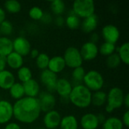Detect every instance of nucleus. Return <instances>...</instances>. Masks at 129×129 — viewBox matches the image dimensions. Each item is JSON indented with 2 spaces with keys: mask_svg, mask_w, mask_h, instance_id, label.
<instances>
[{
  "mask_svg": "<svg viewBox=\"0 0 129 129\" xmlns=\"http://www.w3.org/2000/svg\"><path fill=\"white\" fill-rule=\"evenodd\" d=\"M123 124L119 118L111 116L104 122L102 124L103 129H123Z\"/></svg>",
  "mask_w": 129,
  "mask_h": 129,
  "instance_id": "nucleus-23",
  "label": "nucleus"
},
{
  "mask_svg": "<svg viewBox=\"0 0 129 129\" xmlns=\"http://www.w3.org/2000/svg\"><path fill=\"white\" fill-rule=\"evenodd\" d=\"M121 63H122L121 60H120V58H119L117 53H113V54L107 57L106 65L110 69H116V68H117L120 65Z\"/></svg>",
  "mask_w": 129,
  "mask_h": 129,
  "instance_id": "nucleus-33",
  "label": "nucleus"
},
{
  "mask_svg": "<svg viewBox=\"0 0 129 129\" xmlns=\"http://www.w3.org/2000/svg\"><path fill=\"white\" fill-rule=\"evenodd\" d=\"M49 60H50V57L47 54L39 53L38 57L36 58V67L42 70H47L48 66V63H49Z\"/></svg>",
  "mask_w": 129,
  "mask_h": 129,
  "instance_id": "nucleus-32",
  "label": "nucleus"
},
{
  "mask_svg": "<svg viewBox=\"0 0 129 129\" xmlns=\"http://www.w3.org/2000/svg\"><path fill=\"white\" fill-rule=\"evenodd\" d=\"M0 36H1V34H0Z\"/></svg>",
  "mask_w": 129,
  "mask_h": 129,
  "instance_id": "nucleus-49",
  "label": "nucleus"
},
{
  "mask_svg": "<svg viewBox=\"0 0 129 129\" xmlns=\"http://www.w3.org/2000/svg\"><path fill=\"white\" fill-rule=\"evenodd\" d=\"M63 58L65 61L66 67H68L71 69L82 67L83 63V60L81 56L79 49L74 46L68 47L66 49Z\"/></svg>",
  "mask_w": 129,
  "mask_h": 129,
  "instance_id": "nucleus-6",
  "label": "nucleus"
},
{
  "mask_svg": "<svg viewBox=\"0 0 129 129\" xmlns=\"http://www.w3.org/2000/svg\"><path fill=\"white\" fill-rule=\"evenodd\" d=\"M80 125L82 129H97L100 124L96 114L87 113L81 117Z\"/></svg>",
  "mask_w": 129,
  "mask_h": 129,
  "instance_id": "nucleus-15",
  "label": "nucleus"
},
{
  "mask_svg": "<svg viewBox=\"0 0 129 129\" xmlns=\"http://www.w3.org/2000/svg\"><path fill=\"white\" fill-rule=\"evenodd\" d=\"M122 124L124 126H125L126 128H128L129 127V111L128 110H127L123 116H122Z\"/></svg>",
  "mask_w": 129,
  "mask_h": 129,
  "instance_id": "nucleus-37",
  "label": "nucleus"
},
{
  "mask_svg": "<svg viewBox=\"0 0 129 129\" xmlns=\"http://www.w3.org/2000/svg\"><path fill=\"white\" fill-rule=\"evenodd\" d=\"M123 105H125V107H126V109H128V107H129V94H125L124 100H123Z\"/></svg>",
  "mask_w": 129,
  "mask_h": 129,
  "instance_id": "nucleus-46",
  "label": "nucleus"
},
{
  "mask_svg": "<svg viewBox=\"0 0 129 129\" xmlns=\"http://www.w3.org/2000/svg\"><path fill=\"white\" fill-rule=\"evenodd\" d=\"M51 10L57 16H61L64 12L66 5L64 2L61 0H54L51 2Z\"/></svg>",
  "mask_w": 129,
  "mask_h": 129,
  "instance_id": "nucleus-30",
  "label": "nucleus"
},
{
  "mask_svg": "<svg viewBox=\"0 0 129 129\" xmlns=\"http://www.w3.org/2000/svg\"><path fill=\"white\" fill-rule=\"evenodd\" d=\"M98 17L94 14L85 19H83L80 24L82 30L85 33H92L96 29L98 25Z\"/></svg>",
  "mask_w": 129,
  "mask_h": 129,
  "instance_id": "nucleus-16",
  "label": "nucleus"
},
{
  "mask_svg": "<svg viewBox=\"0 0 129 129\" xmlns=\"http://www.w3.org/2000/svg\"><path fill=\"white\" fill-rule=\"evenodd\" d=\"M73 85L68 79L65 78L57 79L55 91H57L58 95L62 99H69V96L71 93Z\"/></svg>",
  "mask_w": 129,
  "mask_h": 129,
  "instance_id": "nucleus-14",
  "label": "nucleus"
},
{
  "mask_svg": "<svg viewBox=\"0 0 129 129\" xmlns=\"http://www.w3.org/2000/svg\"><path fill=\"white\" fill-rule=\"evenodd\" d=\"M13 51V41L6 36H0V57H6Z\"/></svg>",
  "mask_w": 129,
  "mask_h": 129,
  "instance_id": "nucleus-21",
  "label": "nucleus"
},
{
  "mask_svg": "<svg viewBox=\"0 0 129 129\" xmlns=\"http://www.w3.org/2000/svg\"><path fill=\"white\" fill-rule=\"evenodd\" d=\"M31 49V44L26 38L18 36L13 40V51L17 53L23 57L29 55Z\"/></svg>",
  "mask_w": 129,
  "mask_h": 129,
  "instance_id": "nucleus-7",
  "label": "nucleus"
},
{
  "mask_svg": "<svg viewBox=\"0 0 129 129\" xmlns=\"http://www.w3.org/2000/svg\"><path fill=\"white\" fill-rule=\"evenodd\" d=\"M5 17H6V14H5V11L2 8H0V24L5 20Z\"/></svg>",
  "mask_w": 129,
  "mask_h": 129,
  "instance_id": "nucleus-44",
  "label": "nucleus"
},
{
  "mask_svg": "<svg viewBox=\"0 0 129 129\" xmlns=\"http://www.w3.org/2000/svg\"><path fill=\"white\" fill-rule=\"evenodd\" d=\"M44 14V11L39 7L34 6L29 11V16L33 20H40Z\"/></svg>",
  "mask_w": 129,
  "mask_h": 129,
  "instance_id": "nucleus-35",
  "label": "nucleus"
},
{
  "mask_svg": "<svg viewBox=\"0 0 129 129\" xmlns=\"http://www.w3.org/2000/svg\"><path fill=\"white\" fill-rule=\"evenodd\" d=\"M57 79L58 78H57V74L52 73L48 69L42 70L40 74L41 82L46 87L48 92L51 94L54 91H55Z\"/></svg>",
  "mask_w": 129,
  "mask_h": 129,
  "instance_id": "nucleus-10",
  "label": "nucleus"
},
{
  "mask_svg": "<svg viewBox=\"0 0 129 129\" xmlns=\"http://www.w3.org/2000/svg\"><path fill=\"white\" fill-rule=\"evenodd\" d=\"M101 36L106 42L115 44L119 41L120 32L117 26L113 24H107L101 29Z\"/></svg>",
  "mask_w": 129,
  "mask_h": 129,
  "instance_id": "nucleus-9",
  "label": "nucleus"
},
{
  "mask_svg": "<svg viewBox=\"0 0 129 129\" xmlns=\"http://www.w3.org/2000/svg\"><path fill=\"white\" fill-rule=\"evenodd\" d=\"M125 93L122 88L119 87L112 88L107 94V105L105 110L108 113H113L114 110L119 109L123 105Z\"/></svg>",
  "mask_w": 129,
  "mask_h": 129,
  "instance_id": "nucleus-3",
  "label": "nucleus"
},
{
  "mask_svg": "<svg viewBox=\"0 0 129 129\" xmlns=\"http://www.w3.org/2000/svg\"><path fill=\"white\" fill-rule=\"evenodd\" d=\"M72 12L79 18H86L94 14L95 4L92 0H76L72 5Z\"/></svg>",
  "mask_w": 129,
  "mask_h": 129,
  "instance_id": "nucleus-5",
  "label": "nucleus"
},
{
  "mask_svg": "<svg viewBox=\"0 0 129 129\" xmlns=\"http://www.w3.org/2000/svg\"><path fill=\"white\" fill-rule=\"evenodd\" d=\"M82 82L83 85L91 92L101 91L104 85V79L102 74L94 70L86 72Z\"/></svg>",
  "mask_w": 129,
  "mask_h": 129,
  "instance_id": "nucleus-4",
  "label": "nucleus"
},
{
  "mask_svg": "<svg viewBox=\"0 0 129 129\" xmlns=\"http://www.w3.org/2000/svg\"><path fill=\"white\" fill-rule=\"evenodd\" d=\"M23 86L26 97L37 98L39 95L40 86L36 80L32 79L26 82L23 83Z\"/></svg>",
  "mask_w": 129,
  "mask_h": 129,
  "instance_id": "nucleus-17",
  "label": "nucleus"
},
{
  "mask_svg": "<svg viewBox=\"0 0 129 129\" xmlns=\"http://www.w3.org/2000/svg\"><path fill=\"white\" fill-rule=\"evenodd\" d=\"M118 55L121 60V62L125 63V65H128L129 63V43L128 42L121 45L117 49Z\"/></svg>",
  "mask_w": 129,
  "mask_h": 129,
  "instance_id": "nucleus-27",
  "label": "nucleus"
},
{
  "mask_svg": "<svg viewBox=\"0 0 129 129\" xmlns=\"http://www.w3.org/2000/svg\"><path fill=\"white\" fill-rule=\"evenodd\" d=\"M14 83L15 77L11 71L5 70L0 72V88L8 90Z\"/></svg>",
  "mask_w": 129,
  "mask_h": 129,
  "instance_id": "nucleus-19",
  "label": "nucleus"
},
{
  "mask_svg": "<svg viewBox=\"0 0 129 129\" xmlns=\"http://www.w3.org/2000/svg\"><path fill=\"white\" fill-rule=\"evenodd\" d=\"M79 51L83 61L93 60L98 57L99 54L98 46L97 45V44L93 43L90 41L85 42L79 49Z\"/></svg>",
  "mask_w": 129,
  "mask_h": 129,
  "instance_id": "nucleus-8",
  "label": "nucleus"
},
{
  "mask_svg": "<svg viewBox=\"0 0 129 129\" xmlns=\"http://www.w3.org/2000/svg\"><path fill=\"white\" fill-rule=\"evenodd\" d=\"M40 109L42 112L47 113L54 110L56 105V98L53 94L49 92H43L39 94L38 98Z\"/></svg>",
  "mask_w": 129,
  "mask_h": 129,
  "instance_id": "nucleus-11",
  "label": "nucleus"
},
{
  "mask_svg": "<svg viewBox=\"0 0 129 129\" xmlns=\"http://www.w3.org/2000/svg\"><path fill=\"white\" fill-rule=\"evenodd\" d=\"M41 112L38 98L23 97L13 104V117L23 124L35 122Z\"/></svg>",
  "mask_w": 129,
  "mask_h": 129,
  "instance_id": "nucleus-1",
  "label": "nucleus"
},
{
  "mask_svg": "<svg viewBox=\"0 0 129 129\" xmlns=\"http://www.w3.org/2000/svg\"><path fill=\"white\" fill-rule=\"evenodd\" d=\"M13 118V104L6 100L0 101V125L10 122Z\"/></svg>",
  "mask_w": 129,
  "mask_h": 129,
  "instance_id": "nucleus-13",
  "label": "nucleus"
},
{
  "mask_svg": "<svg viewBox=\"0 0 129 129\" xmlns=\"http://www.w3.org/2000/svg\"><path fill=\"white\" fill-rule=\"evenodd\" d=\"M107 101V93L104 91H98L92 93L91 104L95 107H101Z\"/></svg>",
  "mask_w": 129,
  "mask_h": 129,
  "instance_id": "nucleus-25",
  "label": "nucleus"
},
{
  "mask_svg": "<svg viewBox=\"0 0 129 129\" xmlns=\"http://www.w3.org/2000/svg\"><path fill=\"white\" fill-rule=\"evenodd\" d=\"M97 115V117H98V122H99V124H103L104 122L106 120V117L103 114V113H99V114H96Z\"/></svg>",
  "mask_w": 129,
  "mask_h": 129,
  "instance_id": "nucleus-45",
  "label": "nucleus"
},
{
  "mask_svg": "<svg viewBox=\"0 0 129 129\" xmlns=\"http://www.w3.org/2000/svg\"><path fill=\"white\" fill-rule=\"evenodd\" d=\"M6 63L10 68L13 70H18L23 64V57L17 53L12 51L6 57Z\"/></svg>",
  "mask_w": 129,
  "mask_h": 129,
  "instance_id": "nucleus-20",
  "label": "nucleus"
},
{
  "mask_svg": "<svg viewBox=\"0 0 129 129\" xmlns=\"http://www.w3.org/2000/svg\"><path fill=\"white\" fill-rule=\"evenodd\" d=\"M36 129H46V128H36Z\"/></svg>",
  "mask_w": 129,
  "mask_h": 129,
  "instance_id": "nucleus-47",
  "label": "nucleus"
},
{
  "mask_svg": "<svg viewBox=\"0 0 129 129\" xmlns=\"http://www.w3.org/2000/svg\"><path fill=\"white\" fill-rule=\"evenodd\" d=\"M92 92L83 84H77L71 91L69 101L75 107L81 109L88 107L91 104Z\"/></svg>",
  "mask_w": 129,
  "mask_h": 129,
  "instance_id": "nucleus-2",
  "label": "nucleus"
},
{
  "mask_svg": "<svg viewBox=\"0 0 129 129\" xmlns=\"http://www.w3.org/2000/svg\"><path fill=\"white\" fill-rule=\"evenodd\" d=\"M85 73H86V72H85V69L82 67H79L73 69V73H72V78L74 81L81 82L83 81Z\"/></svg>",
  "mask_w": 129,
  "mask_h": 129,
  "instance_id": "nucleus-36",
  "label": "nucleus"
},
{
  "mask_svg": "<svg viewBox=\"0 0 129 129\" xmlns=\"http://www.w3.org/2000/svg\"><path fill=\"white\" fill-rule=\"evenodd\" d=\"M4 6L10 14H17L21 10V4L17 0H8L5 2Z\"/></svg>",
  "mask_w": 129,
  "mask_h": 129,
  "instance_id": "nucleus-29",
  "label": "nucleus"
},
{
  "mask_svg": "<svg viewBox=\"0 0 129 129\" xmlns=\"http://www.w3.org/2000/svg\"><path fill=\"white\" fill-rule=\"evenodd\" d=\"M61 116L59 112L52 110L45 113L43 117V124L46 129L58 128L61 120Z\"/></svg>",
  "mask_w": 129,
  "mask_h": 129,
  "instance_id": "nucleus-12",
  "label": "nucleus"
},
{
  "mask_svg": "<svg viewBox=\"0 0 129 129\" xmlns=\"http://www.w3.org/2000/svg\"><path fill=\"white\" fill-rule=\"evenodd\" d=\"M7 67L6 63V59L4 57H0V72L5 70V67Z\"/></svg>",
  "mask_w": 129,
  "mask_h": 129,
  "instance_id": "nucleus-41",
  "label": "nucleus"
},
{
  "mask_svg": "<svg viewBox=\"0 0 129 129\" xmlns=\"http://www.w3.org/2000/svg\"><path fill=\"white\" fill-rule=\"evenodd\" d=\"M17 79L22 84L33 79V73L31 70L25 66H23L17 70Z\"/></svg>",
  "mask_w": 129,
  "mask_h": 129,
  "instance_id": "nucleus-26",
  "label": "nucleus"
},
{
  "mask_svg": "<svg viewBox=\"0 0 129 129\" xmlns=\"http://www.w3.org/2000/svg\"><path fill=\"white\" fill-rule=\"evenodd\" d=\"M99 40V35L96 33H92L90 37V42H93V43H97Z\"/></svg>",
  "mask_w": 129,
  "mask_h": 129,
  "instance_id": "nucleus-42",
  "label": "nucleus"
},
{
  "mask_svg": "<svg viewBox=\"0 0 129 129\" xmlns=\"http://www.w3.org/2000/svg\"><path fill=\"white\" fill-rule=\"evenodd\" d=\"M55 129H60V128H55Z\"/></svg>",
  "mask_w": 129,
  "mask_h": 129,
  "instance_id": "nucleus-48",
  "label": "nucleus"
},
{
  "mask_svg": "<svg viewBox=\"0 0 129 129\" xmlns=\"http://www.w3.org/2000/svg\"><path fill=\"white\" fill-rule=\"evenodd\" d=\"M65 24L68 28L71 29H76L80 26V18L72 12L66 17Z\"/></svg>",
  "mask_w": 129,
  "mask_h": 129,
  "instance_id": "nucleus-28",
  "label": "nucleus"
},
{
  "mask_svg": "<svg viewBox=\"0 0 129 129\" xmlns=\"http://www.w3.org/2000/svg\"><path fill=\"white\" fill-rule=\"evenodd\" d=\"M40 20H42L45 23H49L52 20V17L48 13H44V14H43V16H42V19Z\"/></svg>",
  "mask_w": 129,
  "mask_h": 129,
  "instance_id": "nucleus-39",
  "label": "nucleus"
},
{
  "mask_svg": "<svg viewBox=\"0 0 129 129\" xmlns=\"http://www.w3.org/2000/svg\"><path fill=\"white\" fill-rule=\"evenodd\" d=\"M8 90L11 97L16 101H18L25 97L23 86L20 82H15Z\"/></svg>",
  "mask_w": 129,
  "mask_h": 129,
  "instance_id": "nucleus-24",
  "label": "nucleus"
},
{
  "mask_svg": "<svg viewBox=\"0 0 129 129\" xmlns=\"http://www.w3.org/2000/svg\"><path fill=\"white\" fill-rule=\"evenodd\" d=\"M4 129H21V128L18 123L14 122H11L5 125Z\"/></svg>",
  "mask_w": 129,
  "mask_h": 129,
  "instance_id": "nucleus-38",
  "label": "nucleus"
},
{
  "mask_svg": "<svg viewBox=\"0 0 129 129\" xmlns=\"http://www.w3.org/2000/svg\"><path fill=\"white\" fill-rule=\"evenodd\" d=\"M60 129H78L79 122L73 115H67L61 118L60 122Z\"/></svg>",
  "mask_w": 129,
  "mask_h": 129,
  "instance_id": "nucleus-22",
  "label": "nucleus"
},
{
  "mask_svg": "<svg viewBox=\"0 0 129 129\" xmlns=\"http://www.w3.org/2000/svg\"><path fill=\"white\" fill-rule=\"evenodd\" d=\"M98 50H99V53L101 55L108 57L113 54V53H115V51L116 50V47L115 44L104 42L101 45L100 48H98Z\"/></svg>",
  "mask_w": 129,
  "mask_h": 129,
  "instance_id": "nucleus-31",
  "label": "nucleus"
},
{
  "mask_svg": "<svg viewBox=\"0 0 129 129\" xmlns=\"http://www.w3.org/2000/svg\"><path fill=\"white\" fill-rule=\"evenodd\" d=\"M29 54H30V57L32 58H36L38 57V55L39 54V51L38 49L36 48H33V49H31L30 52H29Z\"/></svg>",
  "mask_w": 129,
  "mask_h": 129,
  "instance_id": "nucleus-43",
  "label": "nucleus"
},
{
  "mask_svg": "<svg viewBox=\"0 0 129 129\" xmlns=\"http://www.w3.org/2000/svg\"><path fill=\"white\" fill-rule=\"evenodd\" d=\"M66 67L65 61L62 56H54L49 60L48 70L52 73L57 74L61 73Z\"/></svg>",
  "mask_w": 129,
  "mask_h": 129,
  "instance_id": "nucleus-18",
  "label": "nucleus"
},
{
  "mask_svg": "<svg viewBox=\"0 0 129 129\" xmlns=\"http://www.w3.org/2000/svg\"><path fill=\"white\" fill-rule=\"evenodd\" d=\"M14 30L13 24L11 21L5 20L0 24V34L2 36L8 37V36L11 35Z\"/></svg>",
  "mask_w": 129,
  "mask_h": 129,
  "instance_id": "nucleus-34",
  "label": "nucleus"
},
{
  "mask_svg": "<svg viewBox=\"0 0 129 129\" xmlns=\"http://www.w3.org/2000/svg\"><path fill=\"white\" fill-rule=\"evenodd\" d=\"M54 22L57 26H62L65 24V20L62 16H57L54 20Z\"/></svg>",
  "mask_w": 129,
  "mask_h": 129,
  "instance_id": "nucleus-40",
  "label": "nucleus"
}]
</instances>
